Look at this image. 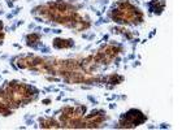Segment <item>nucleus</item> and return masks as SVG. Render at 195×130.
Masks as SVG:
<instances>
[{"label":"nucleus","mask_w":195,"mask_h":130,"mask_svg":"<svg viewBox=\"0 0 195 130\" xmlns=\"http://www.w3.org/2000/svg\"><path fill=\"white\" fill-rule=\"evenodd\" d=\"M122 81V78L121 77H118V76H111L109 77V83H115V85H117V83H120Z\"/></svg>","instance_id":"obj_5"},{"label":"nucleus","mask_w":195,"mask_h":130,"mask_svg":"<svg viewBox=\"0 0 195 130\" xmlns=\"http://www.w3.org/2000/svg\"><path fill=\"white\" fill-rule=\"evenodd\" d=\"M40 126L42 128H60L57 125V122L53 120H40Z\"/></svg>","instance_id":"obj_3"},{"label":"nucleus","mask_w":195,"mask_h":130,"mask_svg":"<svg viewBox=\"0 0 195 130\" xmlns=\"http://www.w3.org/2000/svg\"><path fill=\"white\" fill-rule=\"evenodd\" d=\"M39 40H40V38L38 34H31L28 36V44H35V43H38Z\"/></svg>","instance_id":"obj_4"},{"label":"nucleus","mask_w":195,"mask_h":130,"mask_svg":"<svg viewBox=\"0 0 195 130\" xmlns=\"http://www.w3.org/2000/svg\"><path fill=\"white\" fill-rule=\"evenodd\" d=\"M146 117L142 115V112L135 109H131L125 115V120L121 121V126H126V128H133V126H138L139 124H142Z\"/></svg>","instance_id":"obj_1"},{"label":"nucleus","mask_w":195,"mask_h":130,"mask_svg":"<svg viewBox=\"0 0 195 130\" xmlns=\"http://www.w3.org/2000/svg\"><path fill=\"white\" fill-rule=\"evenodd\" d=\"M73 46L72 40H65V39H55L53 40V47L56 48H69Z\"/></svg>","instance_id":"obj_2"}]
</instances>
